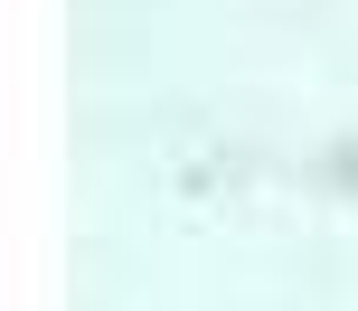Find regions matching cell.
Instances as JSON below:
<instances>
[{"instance_id": "1", "label": "cell", "mask_w": 358, "mask_h": 311, "mask_svg": "<svg viewBox=\"0 0 358 311\" xmlns=\"http://www.w3.org/2000/svg\"><path fill=\"white\" fill-rule=\"evenodd\" d=\"M321 189L358 198V142H330V151H321Z\"/></svg>"}]
</instances>
